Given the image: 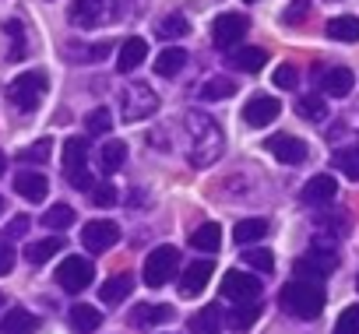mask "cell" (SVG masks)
I'll use <instances>...</instances> for the list:
<instances>
[{"label": "cell", "mask_w": 359, "mask_h": 334, "mask_svg": "<svg viewBox=\"0 0 359 334\" xmlns=\"http://www.w3.org/2000/svg\"><path fill=\"white\" fill-rule=\"evenodd\" d=\"M85 162H88V141L67 137V141H64V169H67V173H81Z\"/></svg>", "instance_id": "obj_24"}, {"label": "cell", "mask_w": 359, "mask_h": 334, "mask_svg": "<svg viewBox=\"0 0 359 334\" xmlns=\"http://www.w3.org/2000/svg\"><path fill=\"white\" fill-rule=\"evenodd\" d=\"M67 180H71V187H78V190H92V176H88V169H81V173H67Z\"/></svg>", "instance_id": "obj_47"}, {"label": "cell", "mask_w": 359, "mask_h": 334, "mask_svg": "<svg viewBox=\"0 0 359 334\" xmlns=\"http://www.w3.org/2000/svg\"><path fill=\"white\" fill-rule=\"evenodd\" d=\"M162 39H184L187 32H191V25H187V18L184 15H165L162 22H158V29H155Z\"/></svg>", "instance_id": "obj_37"}, {"label": "cell", "mask_w": 359, "mask_h": 334, "mask_svg": "<svg viewBox=\"0 0 359 334\" xmlns=\"http://www.w3.org/2000/svg\"><path fill=\"white\" fill-rule=\"evenodd\" d=\"M92 278H95V267L85 257H64L57 267V285L64 292H85L92 285Z\"/></svg>", "instance_id": "obj_7"}, {"label": "cell", "mask_w": 359, "mask_h": 334, "mask_svg": "<svg viewBox=\"0 0 359 334\" xmlns=\"http://www.w3.org/2000/svg\"><path fill=\"white\" fill-rule=\"evenodd\" d=\"M327 36H331L334 43H359V18H352V15L331 18V22H327Z\"/></svg>", "instance_id": "obj_28"}, {"label": "cell", "mask_w": 359, "mask_h": 334, "mask_svg": "<svg viewBox=\"0 0 359 334\" xmlns=\"http://www.w3.org/2000/svg\"><path fill=\"white\" fill-rule=\"evenodd\" d=\"M264 64H268V53H264L261 46H243V50H236V53L229 57V67L247 71V74H257Z\"/></svg>", "instance_id": "obj_22"}, {"label": "cell", "mask_w": 359, "mask_h": 334, "mask_svg": "<svg viewBox=\"0 0 359 334\" xmlns=\"http://www.w3.org/2000/svg\"><path fill=\"white\" fill-rule=\"evenodd\" d=\"M99 323H102V313H99L95 306H88V302H78V306H71V327H74V330L88 334V330H95Z\"/></svg>", "instance_id": "obj_31"}, {"label": "cell", "mask_w": 359, "mask_h": 334, "mask_svg": "<svg viewBox=\"0 0 359 334\" xmlns=\"http://www.w3.org/2000/svg\"><path fill=\"white\" fill-rule=\"evenodd\" d=\"M243 260H247V267H254V271H261V274H268V271L275 267L271 250H247V253H243Z\"/></svg>", "instance_id": "obj_41"}, {"label": "cell", "mask_w": 359, "mask_h": 334, "mask_svg": "<svg viewBox=\"0 0 359 334\" xmlns=\"http://www.w3.org/2000/svg\"><path fill=\"white\" fill-rule=\"evenodd\" d=\"M268 151L285 165H299L306 158V141H299L292 134H275V137H268Z\"/></svg>", "instance_id": "obj_13"}, {"label": "cell", "mask_w": 359, "mask_h": 334, "mask_svg": "<svg viewBox=\"0 0 359 334\" xmlns=\"http://www.w3.org/2000/svg\"><path fill=\"white\" fill-rule=\"evenodd\" d=\"M222 295L233 299V302H254L261 295V281L247 271H226L222 278Z\"/></svg>", "instance_id": "obj_11"}, {"label": "cell", "mask_w": 359, "mask_h": 334, "mask_svg": "<svg viewBox=\"0 0 359 334\" xmlns=\"http://www.w3.org/2000/svg\"><path fill=\"white\" fill-rule=\"evenodd\" d=\"M212 271H215V264L212 260H194L187 271H184V278H180V295H201L205 292V285H208V278H212Z\"/></svg>", "instance_id": "obj_15"}, {"label": "cell", "mask_w": 359, "mask_h": 334, "mask_svg": "<svg viewBox=\"0 0 359 334\" xmlns=\"http://www.w3.org/2000/svg\"><path fill=\"white\" fill-rule=\"evenodd\" d=\"M268 236V222L264 218H243L236 229H233V239L240 243V246H250V243H257V239H264Z\"/></svg>", "instance_id": "obj_29"}, {"label": "cell", "mask_w": 359, "mask_h": 334, "mask_svg": "<svg viewBox=\"0 0 359 334\" xmlns=\"http://www.w3.org/2000/svg\"><path fill=\"white\" fill-rule=\"evenodd\" d=\"M184 64H187V53L184 50H180V46H165L158 57H155V74L158 78H172V74H180V71H184Z\"/></svg>", "instance_id": "obj_21"}, {"label": "cell", "mask_w": 359, "mask_h": 334, "mask_svg": "<svg viewBox=\"0 0 359 334\" xmlns=\"http://www.w3.org/2000/svg\"><path fill=\"white\" fill-rule=\"evenodd\" d=\"M15 190H18L25 201L39 204V201L50 194V180H46L43 173H32V169H25V173H18V176H15Z\"/></svg>", "instance_id": "obj_17"}, {"label": "cell", "mask_w": 359, "mask_h": 334, "mask_svg": "<svg viewBox=\"0 0 359 334\" xmlns=\"http://www.w3.org/2000/svg\"><path fill=\"white\" fill-rule=\"evenodd\" d=\"M64 250V239L60 236H46V239H39V243H32L29 250H25V257H29V264H46L53 253H60Z\"/></svg>", "instance_id": "obj_32"}, {"label": "cell", "mask_w": 359, "mask_h": 334, "mask_svg": "<svg viewBox=\"0 0 359 334\" xmlns=\"http://www.w3.org/2000/svg\"><path fill=\"white\" fill-rule=\"evenodd\" d=\"M4 173H8V155L0 151V176H4Z\"/></svg>", "instance_id": "obj_49"}, {"label": "cell", "mask_w": 359, "mask_h": 334, "mask_svg": "<svg viewBox=\"0 0 359 334\" xmlns=\"http://www.w3.org/2000/svg\"><path fill=\"white\" fill-rule=\"evenodd\" d=\"M130 292H134V278H130V274H116V278H109V281L99 288V299L113 306V302H123Z\"/></svg>", "instance_id": "obj_27"}, {"label": "cell", "mask_w": 359, "mask_h": 334, "mask_svg": "<svg viewBox=\"0 0 359 334\" xmlns=\"http://www.w3.org/2000/svg\"><path fill=\"white\" fill-rule=\"evenodd\" d=\"M15 267V250L8 243H0V274H8Z\"/></svg>", "instance_id": "obj_46"}, {"label": "cell", "mask_w": 359, "mask_h": 334, "mask_svg": "<svg viewBox=\"0 0 359 334\" xmlns=\"http://www.w3.org/2000/svg\"><path fill=\"white\" fill-rule=\"evenodd\" d=\"M43 225H46L50 232H64V229H71V225H74V208H67V204H53V208L43 215Z\"/></svg>", "instance_id": "obj_36"}, {"label": "cell", "mask_w": 359, "mask_h": 334, "mask_svg": "<svg viewBox=\"0 0 359 334\" xmlns=\"http://www.w3.org/2000/svg\"><path fill=\"white\" fill-rule=\"evenodd\" d=\"M247 29H250V22H247L243 15L229 11V15H219V18H215V25H212V39H215L219 50H236V46L247 39Z\"/></svg>", "instance_id": "obj_8"}, {"label": "cell", "mask_w": 359, "mask_h": 334, "mask_svg": "<svg viewBox=\"0 0 359 334\" xmlns=\"http://www.w3.org/2000/svg\"><path fill=\"white\" fill-rule=\"evenodd\" d=\"M102 169H106V176H113L116 169H123V162H127V144L123 141H106V148H102Z\"/></svg>", "instance_id": "obj_33"}, {"label": "cell", "mask_w": 359, "mask_h": 334, "mask_svg": "<svg viewBox=\"0 0 359 334\" xmlns=\"http://www.w3.org/2000/svg\"><path fill=\"white\" fill-rule=\"evenodd\" d=\"M29 225H32V222H29V215H18V218L8 225V236H25V232H29Z\"/></svg>", "instance_id": "obj_48"}, {"label": "cell", "mask_w": 359, "mask_h": 334, "mask_svg": "<svg viewBox=\"0 0 359 334\" xmlns=\"http://www.w3.org/2000/svg\"><path fill=\"white\" fill-rule=\"evenodd\" d=\"M39 330V316L29 309H8L0 316V334H32Z\"/></svg>", "instance_id": "obj_19"}, {"label": "cell", "mask_w": 359, "mask_h": 334, "mask_svg": "<svg viewBox=\"0 0 359 334\" xmlns=\"http://www.w3.org/2000/svg\"><path fill=\"white\" fill-rule=\"evenodd\" d=\"M324 285L320 281H313V278H292V281H285V288H282V306L292 313V316H299V320H317L320 316V309H324Z\"/></svg>", "instance_id": "obj_2"}, {"label": "cell", "mask_w": 359, "mask_h": 334, "mask_svg": "<svg viewBox=\"0 0 359 334\" xmlns=\"http://www.w3.org/2000/svg\"><path fill=\"white\" fill-rule=\"evenodd\" d=\"M334 267H338V253H334V246L310 250L306 257H299V260H296V274H299V278H313V281L327 278Z\"/></svg>", "instance_id": "obj_10"}, {"label": "cell", "mask_w": 359, "mask_h": 334, "mask_svg": "<svg viewBox=\"0 0 359 334\" xmlns=\"http://www.w3.org/2000/svg\"><path fill=\"white\" fill-rule=\"evenodd\" d=\"M191 243H194L198 250H205V253H215L219 243H222V225H215V222L198 225V229L191 232Z\"/></svg>", "instance_id": "obj_30"}, {"label": "cell", "mask_w": 359, "mask_h": 334, "mask_svg": "<svg viewBox=\"0 0 359 334\" xmlns=\"http://www.w3.org/2000/svg\"><path fill=\"white\" fill-rule=\"evenodd\" d=\"M4 32L11 36V53H8V60H22V57H25V29H22V22H8Z\"/></svg>", "instance_id": "obj_40"}, {"label": "cell", "mask_w": 359, "mask_h": 334, "mask_svg": "<svg viewBox=\"0 0 359 334\" xmlns=\"http://www.w3.org/2000/svg\"><path fill=\"white\" fill-rule=\"evenodd\" d=\"M334 334H359V302L348 306V309H341V316L334 323Z\"/></svg>", "instance_id": "obj_42"}, {"label": "cell", "mask_w": 359, "mask_h": 334, "mask_svg": "<svg viewBox=\"0 0 359 334\" xmlns=\"http://www.w3.org/2000/svg\"><path fill=\"white\" fill-rule=\"evenodd\" d=\"M187 130H191V162L198 165V169H205V165H215L219 155H222V148H226L222 127H219L208 113L194 109V113H187Z\"/></svg>", "instance_id": "obj_1"}, {"label": "cell", "mask_w": 359, "mask_h": 334, "mask_svg": "<svg viewBox=\"0 0 359 334\" xmlns=\"http://www.w3.org/2000/svg\"><path fill=\"white\" fill-rule=\"evenodd\" d=\"M109 127H113V116H109V109H92L88 113V120H85V130L92 134V137H99V134H109Z\"/></svg>", "instance_id": "obj_39"}, {"label": "cell", "mask_w": 359, "mask_h": 334, "mask_svg": "<svg viewBox=\"0 0 359 334\" xmlns=\"http://www.w3.org/2000/svg\"><path fill=\"white\" fill-rule=\"evenodd\" d=\"M299 116L310 120V123H320V120L327 116V102H324L320 95H303V99H299Z\"/></svg>", "instance_id": "obj_38"}, {"label": "cell", "mask_w": 359, "mask_h": 334, "mask_svg": "<svg viewBox=\"0 0 359 334\" xmlns=\"http://www.w3.org/2000/svg\"><path fill=\"white\" fill-rule=\"evenodd\" d=\"M109 43H67V60L74 64H99L109 57Z\"/></svg>", "instance_id": "obj_20"}, {"label": "cell", "mask_w": 359, "mask_h": 334, "mask_svg": "<svg viewBox=\"0 0 359 334\" xmlns=\"http://www.w3.org/2000/svg\"><path fill=\"white\" fill-rule=\"evenodd\" d=\"M257 316H261L257 299H254V302H240V306L229 313V327H233V330H250V327L257 323Z\"/></svg>", "instance_id": "obj_34"}, {"label": "cell", "mask_w": 359, "mask_h": 334, "mask_svg": "<svg viewBox=\"0 0 359 334\" xmlns=\"http://www.w3.org/2000/svg\"><path fill=\"white\" fill-rule=\"evenodd\" d=\"M144 57H148V43H144L141 36H130V39L120 46V53H116V71H120V74H130V71H137V67L144 64Z\"/></svg>", "instance_id": "obj_16"}, {"label": "cell", "mask_w": 359, "mask_h": 334, "mask_svg": "<svg viewBox=\"0 0 359 334\" xmlns=\"http://www.w3.org/2000/svg\"><path fill=\"white\" fill-rule=\"evenodd\" d=\"M180 271V250L176 246H155L144 260V271H141V281L148 288H162L165 281H172V274Z\"/></svg>", "instance_id": "obj_4"}, {"label": "cell", "mask_w": 359, "mask_h": 334, "mask_svg": "<svg viewBox=\"0 0 359 334\" xmlns=\"http://www.w3.org/2000/svg\"><path fill=\"white\" fill-rule=\"evenodd\" d=\"M116 239H120V225H116V222L95 218V222H85V225H81V246H85L88 253H102V250H109Z\"/></svg>", "instance_id": "obj_9"}, {"label": "cell", "mask_w": 359, "mask_h": 334, "mask_svg": "<svg viewBox=\"0 0 359 334\" xmlns=\"http://www.w3.org/2000/svg\"><path fill=\"white\" fill-rule=\"evenodd\" d=\"M278 113H282V106H278V99H271V95H254V99L243 106V120H247L250 127H268V123L278 120Z\"/></svg>", "instance_id": "obj_12"}, {"label": "cell", "mask_w": 359, "mask_h": 334, "mask_svg": "<svg viewBox=\"0 0 359 334\" xmlns=\"http://www.w3.org/2000/svg\"><path fill=\"white\" fill-rule=\"evenodd\" d=\"M50 151H53V141H36L32 148L22 151V162H46Z\"/></svg>", "instance_id": "obj_44"}, {"label": "cell", "mask_w": 359, "mask_h": 334, "mask_svg": "<svg viewBox=\"0 0 359 334\" xmlns=\"http://www.w3.org/2000/svg\"><path fill=\"white\" fill-rule=\"evenodd\" d=\"M191 334H222V309L205 306L191 316Z\"/></svg>", "instance_id": "obj_23"}, {"label": "cell", "mask_w": 359, "mask_h": 334, "mask_svg": "<svg viewBox=\"0 0 359 334\" xmlns=\"http://www.w3.org/2000/svg\"><path fill=\"white\" fill-rule=\"evenodd\" d=\"M303 204H310V208H324V204H331L334 197H338V183H334V176H313V180H306V187H303Z\"/></svg>", "instance_id": "obj_14"}, {"label": "cell", "mask_w": 359, "mask_h": 334, "mask_svg": "<svg viewBox=\"0 0 359 334\" xmlns=\"http://www.w3.org/2000/svg\"><path fill=\"white\" fill-rule=\"evenodd\" d=\"M120 15V4L116 0H74L67 18L74 29H95V25H106Z\"/></svg>", "instance_id": "obj_5"}, {"label": "cell", "mask_w": 359, "mask_h": 334, "mask_svg": "<svg viewBox=\"0 0 359 334\" xmlns=\"http://www.w3.org/2000/svg\"><path fill=\"white\" fill-rule=\"evenodd\" d=\"M275 85H278V88H296V67H292V64L275 67Z\"/></svg>", "instance_id": "obj_45"}, {"label": "cell", "mask_w": 359, "mask_h": 334, "mask_svg": "<svg viewBox=\"0 0 359 334\" xmlns=\"http://www.w3.org/2000/svg\"><path fill=\"white\" fill-rule=\"evenodd\" d=\"M0 306H4V295H0Z\"/></svg>", "instance_id": "obj_51"}, {"label": "cell", "mask_w": 359, "mask_h": 334, "mask_svg": "<svg viewBox=\"0 0 359 334\" xmlns=\"http://www.w3.org/2000/svg\"><path fill=\"white\" fill-rule=\"evenodd\" d=\"M247 4H254V0H247Z\"/></svg>", "instance_id": "obj_52"}, {"label": "cell", "mask_w": 359, "mask_h": 334, "mask_svg": "<svg viewBox=\"0 0 359 334\" xmlns=\"http://www.w3.org/2000/svg\"><path fill=\"white\" fill-rule=\"evenodd\" d=\"M352 85H355V78H352L348 67H331V71H324V78H320V88H324V95H331V99H345V95L352 92Z\"/></svg>", "instance_id": "obj_18"}, {"label": "cell", "mask_w": 359, "mask_h": 334, "mask_svg": "<svg viewBox=\"0 0 359 334\" xmlns=\"http://www.w3.org/2000/svg\"><path fill=\"white\" fill-rule=\"evenodd\" d=\"M46 74L43 71H25V74H18L11 85H8V99H11V106L15 109H22V113H32V109H39V102L46 99Z\"/></svg>", "instance_id": "obj_3"}, {"label": "cell", "mask_w": 359, "mask_h": 334, "mask_svg": "<svg viewBox=\"0 0 359 334\" xmlns=\"http://www.w3.org/2000/svg\"><path fill=\"white\" fill-rule=\"evenodd\" d=\"M0 211H4V197H0Z\"/></svg>", "instance_id": "obj_50"}, {"label": "cell", "mask_w": 359, "mask_h": 334, "mask_svg": "<svg viewBox=\"0 0 359 334\" xmlns=\"http://www.w3.org/2000/svg\"><path fill=\"white\" fill-rule=\"evenodd\" d=\"M92 204H95V208H113V204H116V187H113V183L92 187Z\"/></svg>", "instance_id": "obj_43"}, {"label": "cell", "mask_w": 359, "mask_h": 334, "mask_svg": "<svg viewBox=\"0 0 359 334\" xmlns=\"http://www.w3.org/2000/svg\"><path fill=\"white\" fill-rule=\"evenodd\" d=\"M155 109H158V95H155L148 85L134 81V85H127V88H123V95H120V113H123V120H127V123L148 120Z\"/></svg>", "instance_id": "obj_6"}, {"label": "cell", "mask_w": 359, "mask_h": 334, "mask_svg": "<svg viewBox=\"0 0 359 334\" xmlns=\"http://www.w3.org/2000/svg\"><path fill=\"white\" fill-rule=\"evenodd\" d=\"M172 320V306H158V302H144L130 313V323L134 327H148V323H165Z\"/></svg>", "instance_id": "obj_25"}, {"label": "cell", "mask_w": 359, "mask_h": 334, "mask_svg": "<svg viewBox=\"0 0 359 334\" xmlns=\"http://www.w3.org/2000/svg\"><path fill=\"white\" fill-rule=\"evenodd\" d=\"M229 95H236V81L233 78H208L201 85V99H208V102H219V99H229Z\"/></svg>", "instance_id": "obj_35"}, {"label": "cell", "mask_w": 359, "mask_h": 334, "mask_svg": "<svg viewBox=\"0 0 359 334\" xmlns=\"http://www.w3.org/2000/svg\"><path fill=\"white\" fill-rule=\"evenodd\" d=\"M331 165H334L341 176H348V180L359 183V144H352V148H338V151L331 155Z\"/></svg>", "instance_id": "obj_26"}]
</instances>
